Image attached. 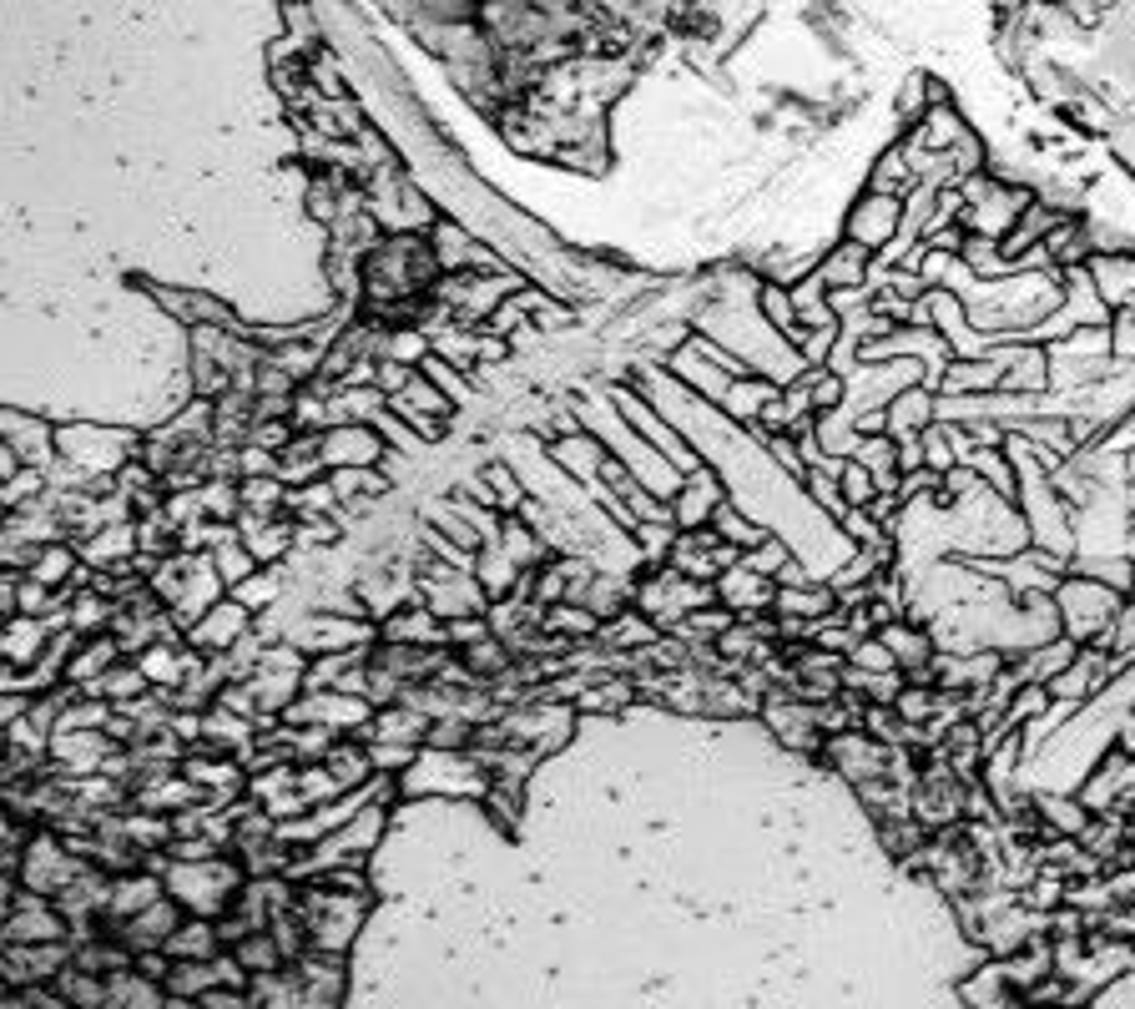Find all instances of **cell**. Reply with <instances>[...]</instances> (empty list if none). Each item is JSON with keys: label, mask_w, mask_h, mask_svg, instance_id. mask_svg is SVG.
<instances>
[{"label": "cell", "mask_w": 1135, "mask_h": 1009, "mask_svg": "<svg viewBox=\"0 0 1135 1009\" xmlns=\"http://www.w3.org/2000/svg\"><path fill=\"white\" fill-rule=\"evenodd\" d=\"M389 455V445L379 439L374 424H334L324 429V464L344 470V464H379Z\"/></svg>", "instance_id": "6"}, {"label": "cell", "mask_w": 1135, "mask_h": 1009, "mask_svg": "<svg viewBox=\"0 0 1135 1009\" xmlns=\"http://www.w3.org/2000/svg\"><path fill=\"white\" fill-rule=\"evenodd\" d=\"M116 651H122V641H112V636H97L87 651H76L71 666H66V682H97V676H106V661H116Z\"/></svg>", "instance_id": "16"}, {"label": "cell", "mask_w": 1135, "mask_h": 1009, "mask_svg": "<svg viewBox=\"0 0 1135 1009\" xmlns=\"http://www.w3.org/2000/svg\"><path fill=\"white\" fill-rule=\"evenodd\" d=\"M611 404H621V410L631 414V419H637V435L656 439V455H662L666 464H676V470H682V474H697V470H701V460H697V455H692V449H682V445H676V435H666V429H662V419H656V414H651L647 404H641L637 394H631V389H611Z\"/></svg>", "instance_id": "7"}, {"label": "cell", "mask_w": 1135, "mask_h": 1009, "mask_svg": "<svg viewBox=\"0 0 1135 1009\" xmlns=\"http://www.w3.org/2000/svg\"><path fill=\"white\" fill-rule=\"evenodd\" d=\"M899 711H903V717H923V711H929V697H923V692H909Z\"/></svg>", "instance_id": "47"}, {"label": "cell", "mask_w": 1135, "mask_h": 1009, "mask_svg": "<svg viewBox=\"0 0 1135 1009\" xmlns=\"http://www.w3.org/2000/svg\"><path fill=\"white\" fill-rule=\"evenodd\" d=\"M278 586H283V571H278V565H258V571H252L248 581H237L227 596L243 601L248 610H262V606H273L278 601Z\"/></svg>", "instance_id": "15"}, {"label": "cell", "mask_w": 1135, "mask_h": 1009, "mask_svg": "<svg viewBox=\"0 0 1135 1009\" xmlns=\"http://www.w3.org/2000/svg\"><path fill=\"white\" fill-rule=\"evenodd\" d=\"M213 565H217V575H223V586L233 591L237 581H248L252 571H258V561H252V550L248 546H237V536L233 540H223V546H213Z\"/></svg>", "instance_id": "20"}, {"label": "cell", "mask_w": 1135, "mask_h": 1009, "mask_svg": "<svg viewBox=\"0 0 1135 1009\" xmlns=\"http://www.w3.org/2000/svg\"><path fill=\"white\" fill-rule=\"evenodd\" d=\"M722 596H727V606H762V601H773V591L762 586L757 571H732V575H722Z\"/></svg>", "instance_id": "23"}, {"label": "cell", "mask_w": 1135, "mask_h": 1009, "mask_svg": "<svg viewBox=\"0 0 1135 1009\" xmlns=\"http://www.w3.org/2000/svg\"><path fill=\"white\" fill-rule=\"evenodd\" d=\"M101 692V697H137V692H147V676H142V666H116V672H106V676H97L91 682Z\"/></svg>", "instance_id": "26"}, {"label": "cell", "mask_w": 1135, "mask_h": 1009, "mask_svg": "<svg viewBox=\"0 0 1135 1009\" xmlns=\"http://www.w3.org/2000/svg\"><path fill=\"white\" fill-rule=\"evenodd\" d=\"M546 621H550V626H555V631L586 636V631H591V626H596V616H591V610H581V606H561V610H550Z\"/></svg>", "instance_id": "36"}, {"label": "cell", "mask_w": 1135, "mask_h": 1009, "mask_svg": "<svg viewBox=\"0 0 1135 1009\" xmlns=\"http://www.w3.org/2000/svg\"><path fill=\"white\" fill-rule=\"evenodd\" d=\"M863 268H868V248H858V243H843L838 253H828L823 268H818V278H823V288H853L863 278Z\"/></svg>", "instance_id": "13"}, {"label": "cell", "mask_w": 1135, "mask_h": 1009, "mask_svg": "<svg viewBox=\"0 0 1135 1009\" xmlns=\"http://www.w3.org/2000/svg\"><path fill=\"white\" fill-rule=\"evenodd\" d=\"M711 520H717V530H722L727 540H742V546H757V540H762L757 525H748L742 515H732V505H727V500L717 505V511H711Z\"/></svg>", "instance_id": "32"}, {"label": "cell", "mask_w": 1135, "mask_h": 1009, "mask_svg": "<svg viewBox=\"0 0 1135 1009\" xmlns=\"http://www.w3.org/2000/svg\"><path fill=\"white\" fill-rule=\"evenodd\" d=\"M344 793V783H338L328 767H308V773H299V798L303 803H328Z\"/></svg>", "instance_id": "30"}, {"label": "cell", "mask_w": 1135, "mask_h": 1009, "mask_svg": "<svg viewBox=\"0 0 1135 1009\" xmlns=\"http://www.w3.org/2000/svg\"><path fill=\"white\" fill-rule=\"evenodd\" d=\"M853 661H858V666H868V672H888V666H899V657H894V651H888L884 641H874V647H863Z\"/></svg>", "instance_id": "43"}, {"label": "cell", "mask_w": 1135, "mask_h": 1009, "mask_svg": "<svg viewBox=\"0 0 1135 1009\" xmlns=\"http://www.w3.org/2000/svg\"><path fill=\"white\" fill-rule=\"evenodd\" d=\"M474 581L485 586L490 601H499L510 586H520V565H515L499 546H480V556H474Z\"/></svg>", "instance_id": "11"}, {"label": "cell", "mask_w": 1135, "mask_h": 1009, "mask_svg": "<svg viewBox=\"0 0 1135 1009\" xmlns=\"http://www.w3.org/2000/svg\"><path fill=\"white\" fill-rule=\"evenodd\" d=\"M425 344H429V338L414 334V328H404V334H389V338H384V359H394V363H425V359H429Z\"/></svg>", "instance_id": "29"}, {"label": "cell", "mask_w": 1135, "mask_h": 1009, "mask_svg": "<svg viewBox=\"0 0 1135 1009\" xmlns=\"http://www.w3.org/2000/svg\"><path fill=\"white\" fill-rule=\"evenodd\" d=\"M0 748H5V732H0Z\"/></svg>", "instance_id": "49"}, {"label": "cell", "mask_w": 1135, "mask_h": 1009, "mask_svg": "<svg viewBox=\"0 0 1135 1009\" xmlns=\"http://www.w3.org/2000/svg\"><path fill=\"white\" fill-rule=\"evenodd\" d=\"M404 384H409V363H394V359L379 363V389H384V394H400Z\"/></svg>", "instance_id": "44"}, {"label": "cell", "mask_w": 1135, "mask_h": 1009, "mask_svg": "<svg viewBox=\"0 0 1135 1009\" xmlns=\"http://www.w3.org/2000/svg\"><path fill=\"white\" fill-rule=\"evenodd\" d=\"M425 379L439 389V394H450L454 410H460V404H470V389H464V374L454 369V363H445V359H435V354H429V359H425Z\"/></svg>", "instance_id": "25"}, {"label": "cell", "mask_w": 1135, "mask_h": 1009, "mask_svg": "<svg viewBox=\"0 0 1135 1009\" xmlns=\"http://www.w3.org/2000/svg\"><path fill=\"white\" fill-rule=\"evenodd\" d=\"M899 217H903V202L888 198V192H868V198L858 202V208L849 212V243H858V248L878 253L884 243H894V233H899Z\"/></svg>", "instance_id": "5"}, {"label": "cell", "mask_w": 1135, "mask_h": 1009, "mask_svg": "<svg viewBox=\"0 0 1135 1009\" xmlns=\"http://www.w3.org/2000/svg\"><path fill=\"white\" fill-rule=\"evenodd\" d=\"M470 253H474V243H470L464 227L435 223V262L439 268H470Z\"/></svg>", "instance_id": "19"}, {"label": "cell", "mask_w": 1135, "mask_h": 1009, "mask_svg": "<svg viewBox=\"0 0 1135 1009\" xmlns=\"http://www.w3.org/2000/svg\"><path fill=\"white\" fill-rule=\"evenodd\" d=\"M237 505H243V495H237V485H213L202 490V511L217 515V520H227V515H237Z\"/></svg>", "instance_id": "35"}, {"label": "cell", "mask_w": 1135, "mask_h": 1009, "mask_svg": "<svg viewBox=\"0 0 1135 1009\" xmlns=\"http://www.w3.org/2000/svg\"><path fill=\"white\" fill-rule=\"evenodd\" d=\"M445 636H450V647H474V641H485V621L480 616H454L450 626H445Z\"/></svg>", "instance_id": "37"}, {"label": "cell", "mask_w": 1135, "mask_h": 1009, "mask_svg": "<svg viewBox=\"0 0 1135 1009\" xmlns=\"http://www.w3.org/2000/svg\"><path fill=\"white\" fill-rule=\"evenodd\" d=\"M132 546H137V530H132V525H112V530H101L87 546V561L112 565V561H122V556H132Z\"/></svg>", "instance_id": "22"}, {"label": "cell", "mask_w": 1135, "mask_h": 1009, "mask_svg": "<svg viewBox=\"0 0 1135 1009\" xmlns=\"http://www.w3.org/2000/svg\"><path fill=\"white\" fill-rule=\"evenodd\" d=\"M374 717V702L369 697H349V692H308V697L288 702L283 722L293 727H334V732H349V727H369Z\"/></svg>", "instance_id": "1"}, {"label": "cell", "mask_w": 1135, "mask_h": 1009, "mask_svg": "<svg viewBox=\"0 0 1135 1009\" xmlns=\"http://www.w3.org/2000/svg\"><path fill=\"white\" fill-rule=\"evenodd\" d=\"M328 485H334L338 500H369V495H384L394 480L379 474L374 464H344V470H328Z\"/></svg>", "instance_id": "12"}, {"label": "cell", "mask_w": 1135, "mask_h": 1009, "mask_svg": "<svg viewBox=\"0 0 1135 1009\" xmlns=\"http://www.w3.org/2000/svg\"><path fill=\"white\" fill-rule=\"evenodd\" d=\"M374 626L363 621H338V616H313L293 631V647L299 651H318V657H334V651H363L374 647Z\"/></svg>", "instance_id": "4"}, {"label": "cell", "mask_w": 1135, "mask_h": 1009, "mask_svg": "<svg viewBox=\"0 0 1135 1009\" xmlns=\"http://www.w3.org/2000/svg\"><path fill=\"white\" fill-rule=\"evenodd\" d=\"M520 318H525L520 299H510V303H505V309H495V313H490V328H495V334H510V328L520 324Z\"/></svg>", "instance_id": "45"}, {"label": "cell", "mask_w": 1135, "mask_h": 1009, "mask_svg": "<svg viewBox=\"0 0 1135 1009\" xmlns=\"http://www.w3.org/2000/svg\"><path fill=\"white\" fill-rule=\"evenodd\" d=\"M157 793H142L147 808H162V803H192V783H151Z\"/></svg>", "instance_id": "42"}, {"label": "cell", "mask_w": 1135, "mask_h": 1009, "mask_svg": "<svg viewBox=\"0 0 1135 1009\" xmlns=\"http://www.w3.org/2000/svg\"><path fill=\"white\" fill-rule=\"evenodd\" d=\"M283 546H293V525H273V530H252L248 536V550L258 565H273L283 556Z\"/></svg>", "instance_id": "27"}, {"label": "cell", "mask_w": 1135, "mask_h": 1009, "mask_svg": "<svg viewBox=\"0 0 1135 1009\" xmlns=\"http://www.w3.org/2000/svg\"><path fill=\"white\" fill-rule=\"evenodd\" d=\"M46 641V621H36V616H21V621H11L5 631H0V651H5V661H31V651Z\"/></svg>", "instance_id": "17"}, {"label": "cell", "mask_w": 1135, "mask_h": 1009, "mask_svg": "<svg viewBox=\"0 0 1135 1009\" xmlns=\"http://www.w3.org/2000/svg\"><path fill=\"white\" fill-rule=\"evenodd\" d=\"M198 727H202L198 717H182V722H177V732H182V737H198Z\"/></svg>", "instance_id": "48"}, {"label": "cell", "mask_w": 1135, "mask_h": 1009, "mask_svg": "<svg viewBox=\"0 0 1135 1009\" xmlns=\"http://www.w3.org/2000/svg\"><path fill=\"white\" fill-rule=\"evenodd\" d=\"M717 505H722V485H717V474H711V470H697V474H692V485L676 490L672 520L682 525V530H697V525L711 520V511H717Z\"/></svg>", "instance_id": "8"}, {"label": "cell", "mask_w": 1135, "mask_h": 1009, "mask_svg": "<svg viewBox=\"0 0 1135 1009\" xmlns=\"http://www.w3.org/2000/svg\"><path fill=\"white\" fill-rule=\"evenodd\" d=\"M71 878V868H66V859H61V843L56 838H31V853H25V884L31 888H56V884H66Z\"/></svg>", "instance_id": "10"}, {"label": "cell", "mask_w": 1135, "mask_h": 1009, "mask_svg": "<svg viewBox=\"0 0 1135 1009\" xmlns=\"http://www.w3.org/2000/svg\"><path fill=\"white\" fill-rule=\"evenodd\" d=\"M258 474H278V455L252 445V449H243V480H258Z\"/></svg>", "instance_id": "40"}, {"label": "cell", "mask_w": 1135, "mask_h": 1009, "mask_svg": "<svg viewBox=\"0 0 1135 1009\" xmlns=\"http://www.w3.org/2000/svg\"><path fill=\"white\" fill-rule=\"evenodd\" d=\"M773 601L783 610H828V601H833V596H828V591H812V596H808V591H783V596H773Z\"/></svg>", "instance_id": "41"}, {"label": "cell", "mask_w": 1135, "mask_h": 1009, "mask_svg": "<svg viewBox=\"0 0 1135 1009\" xmlns=\"http://www.w3.org/2000/svg\"><path fill=\"white\" fill-rule=\"evenodd\" d=\"M464 661H470L474 672H499V666H505V651L495 647V641H474V647H464Z\"/></svg>", "instance_id": "38"}, {"label": "cell", "mask_w": 1135, "mask_h": 1009, "mask_svg": "<svg viewBox=\"0 0 1135 1009\" xmlns=\"http://www.w3.org/2000/svg\"><path fill=\"white\" fill-rule=\"evenodd\" d=\"M499 550H505V556H510L515 565H536L540 556H546V550H540V536L536 530H530V520H520V515H505V530H499Z\"/></svg>", "instance_id": "14"}, {"label": "cell", "mask_w": 1135, "mask_h": 1009, "mask_svg": "<svg viewBox=\"0 0 1135 1009\" xmlns=\"http://www.w3.org/2000/svg\"><path fill=\"white\" fill-rule=\"evenodd\" d=\"M71 571H76V556L66 546H50L46 556L36 561V581H41V586H61V581H71Z\"/></svg>", "instance_id": "31"}, {"label": "cell", "mask_w": 1135, "mask_h": 1009, "mask_svg": "<svg viewBox=\"0 0 1135 1009\" xmlns=\"http://www.w3.org/2000/svg\"><path fill=\"white\" fill-rule=\"evenodd\" d=\"M324 767H328V773H334L344 787H363V783H369V767H374V762H369V748H328V762H324Z\"/></svg>", "instance_id": "21"}, {"label": "cell", "mask_w": 1135, "mask_h": 1009, "mask_svg": "<svg viewBox=\"0 0 1135 1009\" xmlns=\"http://www.w3.org/2000/svg\"><path fill=\"white\" fill-rule=\"evenodd\" d=\"M237 495H243V505H252L258 515H268L278 500L288 495V485L278 480V474H258V480H243V485H237Z\"/></svg>", "instance_id": "24"}, {"label": "cell", "mask_w": 1135, "mask_h": 1009, "mask_svg": "<svg viewBox=\"0 0 1135 1009\" xmlns=\"http://www.w3.org/2000/svg\"><path fill=\"white\" fill-rule=\"evenodd\" d=\"M101 621H106V601H97V596H81V601H76V610H71V626H76V631H97Z\"/></svg>", "instance_id": "39"}, {"label": "cell", "mask_w": 1135, "mask_h": 1009, "mask_svg": "<svg viewBox=\"0 0 1135 1009\" xmlns=\"http://www.w3.org/2000/svg\"><path fill=\"white\" fill-rule=\"evenodd\" d=\"M288 439H293V419H258V429H252V445L278 449V455L288 449Z\"/></svg>", "instance_id": "34"}, {"label": "cell", "mask_w": 1135, "mask_h": 1009, "mask_svg": "<svg viewBox=\"0 0 1135 1009\" xmlns=\"http://www.w3.org/2000/svg\"><path fill=\"white\" fill-rule=\"evenodd\" d=\"M485 586L474 581L470 571H454V565H435V571L425 575V606L435 610V616H480L485 610Z\"/></svg>", "instance_id": "2"}, {"label": "cell", "mask_w": 1135, "mask_h": 1009, "mask_svg": "<svg viewBox=\"0 0 1135 1009\" xmlns=\"http://www.w3.org/2000/svg\"><path fill=\"white\" fill-rule=\"evenodd\" d=\"M248 626H252V610L243 606V601L223 596L188 626V641H192V651H233L237 641L248 636Z\"/></svg>", "instance_id": "3"}, {"label": "cell", "mask_w": 1135, "mask_h": 1009, "mask_svg": "<svg viewBox=\"0 0 1135 1009\" xmlns=\"http://www.w3.org/2000/svg\"><path fill=\"white\" fill-rule=\"evenodd\" d=\"M762 309H767V318H773L777 328H793V318H798V309H793V293H787V288H762Z\"/></svg>", "instance_id": "33"}, {"label": "cell", "mask_w": 1135, "mask_h": 1009, "mask_svg": "<svg viewBox=\"0 0 1135 1009\" xmlns=\"http://www.w3.org/2000/svg\"><path fill=\"white\" fill-rule=\"evenodd\" d=\"M137 666H142V676H147L151 686H177L182 676H188V661L177 657L172 647H147L137 657Z\"/></svg>", "instance_id": "18"}, {"label": "cell", "mask_w": 1135, "mask_h": 1009, "mask_svg": "<svg viewBox=\"0 0 1135 1009\" xmlns=\"http://www.w3.org/2000/svg\"><path fill=\"white\" fill-rule=\"evenodd\" d=\"M485 485H490V495H495L499 515H515V511H520V505H525L520 485H515V474L505 470V464H490V470H485Z\"/></svg>", "instance_id": "28"}, {"label": "cell", "mask_w": 1135, "mask_h": 1009, "mask_svg": "<svg viewBox=\"0 0 1135 1009\" xmlns=\"http://www.w3.org/2000/svg\"><path fill=\"white\" fill-rule=\"evenodd\" d=\"M626 631H616V641H626V647H637V641H651V626L647 621H621Z\"/></svg>", "instance_id": "46"}, {"label": "cell", "mask_w": 1135, "mask_h": 1009, "mask_svg": "<svg viewBox=\"0 0 1135 1009\" xmlns=\"http://www.w3.org/2000/svg\"><path fill=\"white\" fill-rule=\"evenodd\" d=\"M379 636H384L389 647H404V641H414V647H445V641H450V636H445V626H439V616H435L429 606H419V610H394Z\"/></svg>", "instance_id": "9"}]
</instances>
